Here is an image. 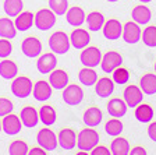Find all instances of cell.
I'll return each mask as SVG.
<instances>
[{
    "label": "cell",
    "mask_w": 156,
    "mask_h": 155,
    "mask_svg": "<svg viewBox=\"0 0 156 155\" xmlns=\"http://www.w3.org/2000/svg\"><path fill=\"white\" fill-rule=\"evenodd\" d=\"M106 2H109V3H116V2H120V0H106Z\"/></svg>",
    "instance_id": "47"
},
{
    "label": "cell",
    "mask_w": 156,
    "mask_h": 155,
    "mask_svg": "<svg viewBox=\"0 0 156 155\" xmlns=\"http://www.w3.org/2000/svg\"><path fill=\"white\" fill-rule=\"evenodd\" d=\"M85 20H87V14H85L84 9L78 6L70 7L67 10V13H66V21L71 27H75V28L81 27L85 23Z\"/></svg>",
    "instance_id": "24"
},
{
    "label": "cell",
    "mask_w": 156,
    "mask_h": 155,
    "mask_svg": "<svg viewBox=\"0 0 156 155\" xmlns=\"http://www.w3.org/2000/svg\"><path fill=\"white\" fill-rule=\"evenodd\" d=\"M153 108L151 106L149 103H142L141 102L138 106H135V112H134V116L140 123H151L153 119Z\"/></svg>",
    "instance_id": "25"
},
{
    "label": "cell",
    "mask_w": 156,
    "mask_h": 155,
    "mask_svg": "<svg viewBox=\"0 0 156 155\" xmlns=\"http://www.w3.org/2000/svg\"><path fill=\"white\" fill-rule=\"evenodd\" d=\"M110 149L105 146H99L98 144L94 149H91V155H110Z\"/></svg>",
    "instance_id": "42"
},
{
    "label": "cell",
    "mask_w": 156,
    "mask_h": 155,
    "mask_svg": "<svg viewBox=\"0 0 156 155\" xmlns=\"http://www.w3.org/2000/svg\"><path fill=\"white\" fill-rule=\"evenodd\" d=\"M36 142L39 147H42L43 149H46L48 152L55 151L58 147V141H57V136L49 126L43 127L38 131L36 134Z\"/></svg>",
    "instance_id": "3"
},
{
    "label": "cell",
    "mask_w": 156,
    "mask_h": 155,
    "mask_svg": "<svg viewBox=\"0 0 156 155\" xmlns=\"http://www.w3.org/2000/svg\"><path fill=\"white\" fill-rule=\"evenodd\" d=\"M18 116H20V119H21V122H23V126L24 127L32 129V127L38 126V123H39V112L34 106L23 108Z\"/></svg>",
    "instance_id": "19"
},
{
    "label": "cell",
    "mask_w": 156,
    "mask_h": 155,
    "mask_svg": "<svg viewBox=\"0 0 156 155\" xmlns=\"http://www.w3.org/2000/svg\"><path fill=\"white\" fill-rule=\"evenodd\" d=\"M57 66V57L56 53H42L36 60V68L41 74H49Z\"/></svg>",
    "instance_id": "13"
},
{
    "label": "cell",
    "mask_w": 156,
    "mask_h": 155,
    "mask_svg": "<svg viewBox=\"0 0 156 155\" xmlns=\"http://www.w3.org/2000/svg\"><path fill=\"white\" fill-rule=\"evenodd\" d=\"M32 90H34L32 81H31V78L25 77V76L16 77L13 80V83H11V94L14 97L20 98V99L28 98L32 94Z\"/></svg>",
    "instance_id": "5"
},
{
    "label": "cell",
    "mask_w": 156,
    "mask_h": 155,
    "mask_svg": "<svg viewBox=\"0 0 156 155\" xmlns=\"http://www.w3.org/2000/svg\"><path fill=\"white\" fill-rule=\"evenodd\" d=\"M123 66V56L116 50H110V52H106L102 57L101 61V68L103 73L106 74H112L117 67Z\"/></svg>",
    "instance_id": "7"
},
{
    "label": "cell",
    "mask_w": 156,
    "mask_h": 155,
    "mask_svg": "<svg viewBox=\"0 0 156 155\" xmlns=\"http://www.w3.org/2000/svg\"><path fill=\"white\" fill-rule=\"evenodd\" d=\"M130 154L131 155H146L148 151L144 147H134V148L130 149Z\"/></svg>",
    "instance_id": "45"
},
{
    "label": "cell",
    "mask_w": 156,
    "mask_h": 155,
    "mask_svg": "<svg viewBox=\"0 0 156 155\" xmlns=\"http://www.w3.org/2000/svg\"><path fill=\"white\" fill-rule=\"evenodd\" d=\"M123 98L128 108H135L144 101V92L140 88V85L130 84V85H127L126 90H124Z\"/></svg>",
    "instance_id": "12"
},
{
    "label": "cell",
    "mask_w": 156,
    "mask_h": 155,
    "mask_svg": "<svg viewBox=\"0 0 156 155\" xmlns=\"http://www.w3.org/2000/svg\"><path fill=\"white\" fill-rule=\"evenodd\" d=\"M34 20H35V16L31 11H21L16 17V21H14L17 31H21V32L28 31L34 25Z\"/></svg>",
    "instance_id": "26"
},
{
    "label": "cell",
    "mask_w": 156,
    "mask_h": 155,
    "mask_svg": "<svg viewBox=\"0 0 156 155\" xmlns=\"http://www.w3.org/2000/svg\"><path fill=\"white\" fill-rule=\"evenodd\" d=\"M112 78H113V81L116 84L124 85L128 83V80H130V71L127 70L126 67L120 66V67H117L116 70L112 73Z\"/></svg>",
    "instance_id": "38"
},
{
    "label": "cell",
    "mask_w": 156,
    "mask_h": 155,
    "mask_svg": "<svg viewBox=\"0 0 156 155\" xmlns=\"http://www.w3.org/2000/svg\"><path fill=\"white\" fill-rule=\"evenodd\" d=\"M2 130H3V127H2V122H0V131H2Z\"/></svg>",
    "instance_id": "48"
},
{
    "label": "cell",
    "mask_w": 156,
    "mask_h": 155,
    "mask_svg": "<svg viewBox=\"0 0 156 155\" xmlns=\"http://www.w3.org/2000/svg\"><path fill=\"white\" fill-rule=\"evenodd\" d=\"M18 74V67L13 60H2L0 61V77L4 80H14Z\"/></svg>",
    "instance_id": "32"
},
{
    "label": "cell",
    "mask_w": 156,
    "mask_h": 155,
    "mask_svg": "<svg viewBox=\"0 0 156 155\" xmlns=\"http://www.w3.org/2000/svg\"><path fill=\"white\" fill-rule=\"evenodd\" d=\"M13 52V45L10 42V39H0V57L2 59H7Z\"/></svg>",
    "instance_id": "40"
},
{
    "label": "cell",
    "mask_w": 156,
    "mask_h": 155,
    "mask_svg": "<svg viewBox=\"0 0 156 155\" xmlns=\"http://www.w3.org/2000/svg\"><path fill=\"white\" fill-rule=\"evenodd\" d=\"M103 120V112L98 106H91L88 108L82 115V122L85 126L88 127H96L99 126Z\"/></svg>",
    "instance_id": "21"
},
{
    "label": "cell",
    "mask_w": 156,
    "mask_h": 155,
    "mask_svg": "<svg viewBox=\"0 0 156 155\" xmlns=\"http://www.w3.org/2000/svg\"><path fill=\"white\" fill-rule=\"evenodd\" d=\"M99 133L94 129V127H84L82 130H80V133L77 134V147L78 149L82 151H91L99 144Z\"/></svg>",
    "instance_id": "1"
},
{
    "label": "cell",
    "mask_w": 156,
    "mask_h": 155,
    "mask_svg": "<svg viewBox=\"0 0 156 155\" xmlns=\"http://www.w3.org/2000/svg\"><path fill=\"white\" fill-rule=\"evenodd\" d=\"M21 50L29 59L39 57V56L42 55V42L36 36H28L21 43Z\"/></svg>",
    "instance_id": "10"
},
{
    "label": "cell",
    "mask_w": 156,
    "mask_h": 155,
    "mask_svg": "<svg viewBox=\"0 0 156 155\" xmlns=\"http://www.w3.org/2000/svg\"><path fill=\"white\" fill-rule=\"evenodd\" d=\"M103 31V35L105 38H107L109 41H116V39L121 38L123 35V25L119 20L116 18H110L105 21V25L102 28Z\"/></svg>",
    "instance_id": "16"
},
{
    "label": "cell",
    "mask_w": 156,
    "mask_h": 155,
    "mask_svg": "<svg viewBox=\"0 0 156 155\" xmlns=\"http://www.w3.org/2000/svg\"><path fill=\"white\" fill-rule=\"evenodd\" d=\"M141 41L145 43L148 48H156V25H149L146 27L142 31V36Z\"/></svg>",
    "instance_id": "36"
},
{
    "label": "cell",
    "mask_w": 156,
    "mask_h": 155,
    "mask_svg": "<svg viewBox=\"0 0 156 155\" xmlns=\"http://www.w3.org/2000/svg\"><path fill=\"white\" fill-rule=\"evenodd\" d=\"M68 74L67 71L60 70V68H55L52 73H49V83L52 85L53 90L56 91H63L68 85Z\"/></svg>",
    "instance_id": "18"
},
{
    "label": "cell",
    "mask_w": 156,
    "mask_h": 155,
    "mask_svg": "<svg viewBox=\"0 0 156 155\" xmlns=\"http://www.w3.org/2000/svg\"><path fill=\"white\" fill-rule=\"evenodd\" d=\"M130 142L124 137L117 136L116 138L112 141L110 146V152L113 155H128L130 154Z\"/></svg>",
    "instance_id": "31"
},
{
    "label": "cell",
    "mask_w": 156,
    "mask_h": 155,
    "mask_svg": "<svg viewBox=\"0 0 156 155\" xmlns=\"http://www.w3.org/2000/svg\"><path fill=\"white\" fill-rule=\"evenodd\" d=\"M52 94H53V88L49 81L39 80L34 84L32 95L38 102H46V101H49L50 97H52Z\"/></svg>",
    "instance_id": "15"
},
{
    "label": "cell",
    "mask_w": 156,
    "mask_h": 155,
    "mask_svg": "<svg viewBox=\"0 0 156 155\" xmlns=\"http://www.w3.org/2000/svg\"><path fill=\"white\" fill-rule=\"evenodd\" d=\"M155 73H156V63H155Z\"/></svg>",
    "instance_id": "49"
},
{
    "label": "cell",
    "mask_w": 156,
    "mask_h": 155,
    "mask_svg": "<svg viewBox=\"0 0 156 155\" xmlns=\"http://www.w3.org/2000/svg\"><path fill=\"white\" fill-rule=\"evenodd\" d=\"M138 2H141V3L146 4V3H151V2H153V0H138Z\"/></svg>",
    "instance_id": "46"
},
{
    "label": "cell",
    "mask_w": 156,
    "mask_h": 155,
    "mask_svg": "<svg viewBox=\"0 0 156 155\" xmlns=\"http://www.w3.org/2000/svg\"><path fill=\"white\" fill-rule=\"evenodd\" d=\"M148 136L152 141L156 142V122H151L148 126Z\"/></svg>",
    "instance_id": "43"
},
{
    "label": "cell",
    "mask_w": 156,
    "mask_h": 155,
    "mask_svg": "<svg viewBox=\"0 0 156 155\" xmlns=\"http://www.w3.org/2000/svg\"><path fill=\"white\" fill-rule=\"evenodd\" d=\"M57 141L62 149L71 151L77 147V133H75V130L70 129V127L62 129L57 134Z\"/></svg>",
    "instance_id": "11"
},
{
    "label": "cell",
    "mask_w": 156,
    "mask_h": 155,
    "mask_svg": "<svg viewBox=\"0 0 156 155\" xmlns=\"http://www.w3.org/2000/svg\"><path fill=\"white\" fill-rule=\"evenodd\" d=\"M140 88L145 95L156 94V73H146L140 80Z\"/></svg>",
    "instance_id": "27"
},
{
    "label": "cell",
    "mask_w": 156,
    "mask_h": 155,
    "mask_svg": "<svg viewBox=\"0 0 156 155\" xmlns=\"http://www.w3.org/2000/svg\"><path fill=\"white\" fill-rule=\"evenodd\" d=\"M124 130V124L120 120V117H112L106 122L105 124V131H106L107 136L110 137H117L120 136Z\"/></svg>",
    "instance_id": "34"
},
{
    "label": "cell",
    "mask_w": 156,
    "mask_h": 155,
    "mask_svg": "<svg viewBox=\"0 0 156 155\" xmlns=\"http://www.w3.org/2000/svg\"><path fill=\"white\" fill-rule=\"evenodd\" d=\"M114 83L113 78L109 77H101L98 78L95 84V92L99 98H109L114 92Z\"/></svg>",
    "instance_id": "20"
},
{
    "label": "cell",
    "mask_w": 156,
    "mask_h": 155,
    "mask_svg": "<svg viewBox=\"0 0 156 155\" xmlns=\"http://www.w3.org/2000/svg\"><path fill=\"white\" fill-rule=\"evenodd\" d=\"M123 41L128 45H135L141 41V36H142V29L141 25L136 24L135 21H128V23L124 24L123 27Z\"/></svg>",
    "instance_id": "9"
},
{
    "label": "cell",
    "mask_w": 156,
    "mask_h": 155,
    "mask_svg": "<svg viewBox=\"0 0 156 155\" xmlns=\"http://www.w3.org/2000/svg\"><path fill=\"white\" fill-rule=\"evenodd\" d=\"M105 16L101 13V11H92L87 16V20H85V23H87L88 28L89 31L92 32H98V31H101L105 25Z\"/></svg>",
    "instance_id": "28"
},
{
    "label": "cell",
    "mask_w": 156,
    "mask_h": 155,
    "mask_svg": "<svg viewBox=\"0 0 156 155\" xmlns=\"http://www.w3.org/2000/svg\"><path fill=\"white\" fill-rule=\"evenodd\" d=\"M57 21V16L53 13L50 9H41L38 13L35 14V20H34V25L39 29V31H49L56 25Z\"/></svg>",
    "instance_id": "4"
},
{
    "label": "cell",
    "mask_w": 156,
    "mask_h": 155,
    "mask_svg": "<svg viewBox=\"0 0 156 155\" xmlns=\"http://www.w3.org/2000/svg\"><path fill=\"white\" fill-rule=\"evenodd\" d=\"M2 127H3V131L6 133L7 136H16L23 129V122H21L20 116H16L11 112L9 115H6V116H3Z\"/></svg>",
    "instance_id": "14"
},
{
    "label": "cell",
    "mask_w": 156,
    "mask_h": 155,
    "mask_svg": "<svg viewBox=\"0 0 156 155\" xmlns=\"http://www.w3.org/2000/svg\"><path fill=\"white\" fill-rule=\"evenodd\" d=\"M62 98L64 101V103L70 105V106H77L84 99V91L78 84H68L63 90Z\"/></svg>",
    "instance_id": "8"
},
{
    "label": "cell",
    "mask_w": 156,
    "mask_h": 155,
    "mask_svg": "<svg viewBox=\"0 0 156 155\" xmlns=\"http://www.w3.org/2000/svg\"><path fill=\"white\" fill-rule=\"evenodd\" d=\"M106 109L112 117H120L121 119L123 116H126L128 106H127L126 101L121 99V98H112L106 103Z\"/></svg>",
    "instance_id": "22"
},
{
    "label": "cell",
    "mask_w": 156,
    "mask_h": 155,
    "mask_svg": "<svg viewBox=\"0 0 156 155\" xmlns=\"http://www.w3.org/2000/svg\"><path fill=\"white\" fill-rule=\"evenodd\" d=\"M39 112V120L43 123V126H53L57 120V113H56L55 108L52 105H43Z\"/></svg>",
    "instance_id": "29"
},
{
    "label": "cell",
    "mask_w": 156,
    "mask_h": 155,
    "mask_svg": "<svg viewBox=\"0 0 156 155\" xmlns=\"http://www.w3.org/2000/svg\"><path fill=\"white\" fill-rule=\"evenodd\" d=\"M131 17H133V21H135L136 24L146 25V24H149L151 18H152V11H151L149 7L142 3L131 10Z\"/></svg>",
    "instance_id": "23"
},
{
    "label": "cell",
    "mask_w": 156,
    "mask_h": 155,
    "mask_svg": "<svg viewBox=\"0 0 156 155\" xmlns=\"http://www.w3.org/2000/svg\"><path fill=\"white\" fill-rule=\"evenodd\" d=\"M29 152V147L23 140H16L10 144L9 154L10 155H27Z\"/></svg>",
    "instance_id": "39"
},
{
    "label": "cell",
    "mask_w": 156,
    "mask_h": 155,
    "mask_svg": "<svg viewBox=\"0 0 156 155\" xmlns=\"http://www.w3.org/2000/svg\"><path fill=\"white\" fill-rule=\"evenodd\" d=\"M103 55L101 53L99 48L96 46H89L88 45L87 48H84L81 50V55H80V61L82 63V66L85 67H98L101 66V61Z\"/></svg>",
    "instance_id": "6"
},
{
    "label": "cell",
    "mask_w": 156,
    "mask_h": 155,
    "mask_svg": "<svg viewBox=\"0 0 156 155\" xmlns=\"http://www.w3.org/2000/svg\"><path fill=\"white\" fill-rule=\"evenodd\" d=\"M48 4L56 16H66L68 10V0H49Z\"/></svg>",
    "instance_id": "37"
},
{
    "label": "cell",
    "mask_w": 156,
    "mask_h": 155,
    "mask_svg": "<svg viewBox=\"0 0 156 155\" xmlns=\"http://www.w3.org/2000/svg\"><path fill=\"white\" fill-rule=\"evenodd\" d=\"M14 109V103L7 98H0V116H6Z\"/></svg>",
    "instance_id": "41"
},
{
    "label": "cell",
    "mask_w": 156,
    "mask_h": 155,
    "mask_svg": "<svg viewBox=\"0 0 156 155\" xmlns=\"http://www.w3.org/2000/svg\"><path fill=\"white\" fill-rule=\"evenodd\" d=\"M70 42H71L73 48L84 49L91 42V35H89V32H88L87 29L78 27V28H75L71 32V35H70Z\"/></svg>",
    "instance_id": "17"
},
{
    "label": "cell",
    "mask_w": 156,
    "mask_h": 155,
    "mask_svg": "<svg viewBox=\"0 0 156 155\" xmlns=\"http://www.w3.org/2000/svg\"><path fill=\"white\" fill-rule=\"evenodd\" d=\"M98 78H99L98 73L94 70V67H85L84 66V68H81L78 73V80L85 87H94L96 84Z\"/></svg>",
    "instance_id": "30"
},
{
    "label": "cell",
    "mask_w": 156,
    "mask_h": 155,
    "mask_svg": "<svg viewBox=\"0 0 156 155\" xmlns=\"http://www.w3.org/2000/svg\"><path fill=\"white\" fill-rule=\"evenodd\" d=\"M17 35V28L14 21L9 18V17H4V18H0V38H6V39H13Z\"/></svg>",
    "instance_id": "33"
},
{
    "label": "cell",
    "mask_w": 156,
    "mask_h": 155,
    "mask_svg": "<svg viewBox=\"0 0 156 155\" xmlns=\"http://www.w3.org/2000/svg\"><path fill=\"white\" fill-rule=\"evenodd\" d=\"M29 155H46L48 151L43 149L42 147H34V148H29Z\"/></svg>",
    "instance_id": "44"
},
{
    "label": "cell",
    "mask_w": 156,
    "mask_h": 155,
    "mask_svg": "<svg viewBox=\"0 0 156 155\" xmlns=\"http://www.w3.org/2000/svg\"><path fill=\"white\" fill-rule=\"evenodd\" d=\"M23 7H24L23 0H4L3 3L4 13L10 17H17L23 11Z\"/></svg>",
    "instance_id": "35"
},
{
    "label": "cell",
    "mask_w": 156,
    "mask_h": 155,
    "mask_svg": "<svg viewBox=\"0 0 156 155\" xmlns=\"http://www.w3.org/2000/svg\"><path fill=\"white\" fill-rule=\"evenodd\" d=\"M49 48L56 55H66L71 48L70 36L64 31H56L49 38Z\"/></svg>",
    "instance_id": "2"
}]
</instances>
